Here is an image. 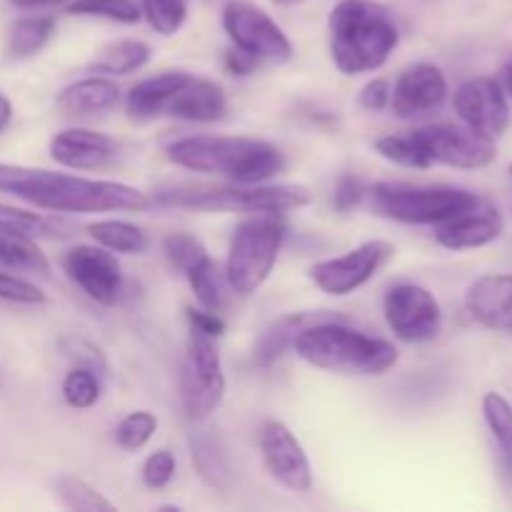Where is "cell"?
Segmentation results:
<instances>
[{
  "instance_id": "cell-25",
  "label": "cell",
  "mask_w": 512,
  "mask_h": 512,
  "mask_svg": "<svg viewBox=\"0 0 512 512\" xmlns=\"http://www.w3.org/2000/svg\"><path fill=\"white\" fill-rule=\"evenodd\" d=\"M0 265L10 270H23V273H50V260L35 235L18 228H5V225H0Z\"/></svg>"
},
{
  "instance_id": "cell-1",
  "label": "cell",
  "mask_w": 512,
  "mask_h": 512,
  "mask_svg": "<svg viewBox=\"0 0 512 512\" xmlns=\"http://www.w3.org/2000/svg\"><path fill=\"white\" fill-rule=\"evenodd\" d=\"M0 193L48 213H140L150 205L148 195L133 185L13 163H0Z\"/></svg>"
},
{
  "instance_id": "cell-49",
  "label": "cell",
  "mask_w": 512,
  "mask_h": 512,
  "mask_svg": "<svg viewBox=\"0 0 512 512\" xmlns=\"http://www.w3.org/2000/svg\"><path fill=\"white\" fill-rule=\"evenodd\" d=\"M505 80H508V88H510V93H512V58H510L508 68H505Z\"/></svg>"
},
{
  "instance_id": "cell-8",
  "label": "cell",
  "mask_w": 512,
  "mask_h": 512,
  "mask_svg": "<svg viewBox=\"0 0 512 512\" xmlns=\"http://www.w3.org/2000/svg\"><path fill=\"white\" fill-rule=\"evenodd\" d=\"M183 408L193 423H205L225 400V370L220 360L218 338L190 328L180 373Z\"/></svg>"
},
{
  "instance_id": "cell-16",
  "label": "cell",
  "mask_w": 512,
  "mask_h": 512,
  "mask_svg": "<svg viewBox=\"0 0 512 512\" xmlns=\"http://www.w3.org/2000/svg\"><path fill=\"white\" fill-rule=\"evenodd\" d=\"M445 98H448V80L443 70L433 63H418L405 68L395 80L390 108L400 118H415L440 108Z\"/></svg>"
},
{
  "instance_id": "cell-21",
  "label": "cell",
  "mask_w": 512,
  "mask_h": 512,
  "mask_svg": "<svg viewBox=\"0 0 512 512\" xmlns=\"http://www.w3.org/2000/svg\"><path fill=\"white\" fill-rule=\"evenodd\" d=\"M228 113L225 90L215 80L188 75L168 105V115L188 123H215Z\"/></svg>"
},
{
  "instance_id": "cell-45",
  "label": "cell",
  "mask_w": 512,
  "mask_h": 512,
  "mask_svg": "<svg viewBox=\"0 0 512 512\" xmlns=\"http://www.w3.org/2000/svg\"><path fill=\"white\" fill-rule=\"evenodd\" d=\"M225 65H228V70L233 75H250L260 63L255 58H250L248 53H243V50L233 48L225 55Z\"/></svg>"
},
{
  "instance_id": "cell-43",
  "label": "cell",
  "mask_w": 512,
  "mask_h": 512,
  "mask_svg": "<svg viewBox=\"0 0 512 512\" xmlns=\"http://www.w3.org/2000/svg\"><path fill=\"white\" fill-rule=\"evenodd\" d=\"M188 323L190 328L198 330V333L210 335V338H220L225 333V320L220 318V313L205 308H188Z\"/></svg>"
},
{
  "instance_id": "cell-37",
  "label": "cell",
  "mask_w": 512,
  "mask_h": 512,
  "mask_svg": "<svg viewBox=\"0 0 512 512\" xmlns=\"http://www.w3.org/2000/svg\"><path fill=\"white\" fill-rule=\"evenodd\" d=\"M0 225L25 230L30 235H63L58 230H65V225L58 218H48L43 213H30V210L3 203H0Z\"/></svg>"
},
{
  "instance_id": "cell-22",
  "label": "cell",
  "mask_w": 512,
  "mask_h": 512,
  "mask_svg": "<svg viewBox=\"0 0 512 512\" xmlns=\"http://www.w3.org/2000/svg\"><path fill=\"white\" fill-rule=\"evenodd\" d=\"M338 318V315H328V313H288L280 315L278 320L268 325L263 330L258 340L253 345V365L260 370H268L293 348L295 338L303 333L308 325L320 323V320H330Z\"/></svg>"
},
{
  "instance_id": "cell-35",
  "label": "cell",
  "mask_w": 512,
  "mask_h": 512,
  "mask_svg": "<svg viewBox=\"0 0 512 512\" xmlns=\"http://www.w3.org/2000/svg\"><path fill=\"white\" fill-rule=\"evenodd\" d=\"M155 430H158V418L150 410H133L115 428V443L120 450L135 453L153 440Z\"/></svg>"
},
{
  "instance_id": "cell-40",
  "label": "cell",
  "mask_w": 512,
  "mask_h": 512,
  "mask_svg": "<svg viewBox=\"0 0 512 512\" xmlns=\"http://www.w3.org/2000/svg\"><path fill=\"white\" fill-rule=\"evenodd\" d=\"M175 470H178V460L170 450H155L145 458L143 468H140V478L143 485L150 490H163L173 483Z\"/></svg>"
},
{
  "instance_id": "cell-28",
  "label": "cell",
  "mask_w": 512,
  "mask_h": 512,
  "mask_svg": "<svg viewBox=\"0 0 512 512\" xmlns=\"http://www.w3.org/2000/svg\"><path fill=\"white\" fill-rule=\"evenodd\" d=\"M90 238L98 245H103L110 253L120 255H140L148 248V235L140 225L128 223V220H95L88 225Z\"/></svg>"
},
{
  "instance_id": "cell-30",
  "label": "cell",
  "mask_w": 512,
  "mask_h": 512,
  "mask_svg": "<svg viewBox=\"0 0 512 512\" xmlns=\"http://www.w3.org/2000/svg\"><path fill=\"white\" fill-rule=\"evenodd\" d=\"M375 153H378L380 158L390 160V163L403 165V168H413V170L433 168L423 143H420V138L415 135V130L408 135H385V138L375 140Z\"/></svg>"
},
{
  "instance_id": "cell-14",
  "label": "cell",
  "mask_w": 512,
  "mask_h": 512,
  "mask_svg": "<svg viewBox=\"0 0 512 512\" xmlns=\"http://www.w3.org/2000/svg\"><path fill=\"white\" fill-rule=\"evenodd\" d=\"M68 278L98 305H115L123 293V270L103 245H75L63 255Z\"/></svg>"
},
{
  "instance_id": "cell-5",
  "label": "cell",
  "mask_w": 512,
  "mask_h": 512,
  "mask_svg": "<svg viewBox=\"0 0 512 512\" xmlns=\"http://www.w3.org/2000/svg\"><path fill=\"white\" fill-rule=\"evenodd\" d=\"M160 205L200 213H288L313 203V190L298 183H233L220 188H175L158 195Z\"/></svg>"
},
{
  "instance_id": "cell-17",
  "label": "cell",
  "mask_w": 512,
  "mask_h": 512,
  "mask_svg": "<svg viewBox=\"0 0 512 512\" xmlns=\"http://www.w3.org/2000/svg\"><path fill=\"white\" fill-rule=\"evenodd\" d=\"M120 148L110 135L90 128H70L53 135L50 158L70 170H103L115 163Z\"/></svg>"
},
{
  "instance_id": "cell-4",
  "label": "cell",
  "mask_w": 512,
  "mask_h": 512,
  "mask_svg": "<svg viewBox=\"0 0 512 512\" xmlns=\"http://www.w3.org/2000/svg\"><path fill=\"white\" fill-rule=\"evenodd\" d=\"M293 350L313 368L343 375H385L398 363V348L390 340L350 328L340 318L308 325Z\"/></svg>"
},
{
  "instance_id": "cell-46",
  "label": "cell",
  "mask_w": 512,
  "mask_h": 512,
  "mask_svg": "<svg viewBox=\"0 0 512 512\" xmlns=\"http://www.w3.org/2000/svg\"><path fill=\"white\" fill-rule=\"evenodd\" d=\"M8 3L18 10H38V8H50V5L65 3V0H8Z\"/></svg>"
},
{
  "instance_id": "cell-3",
  "label": "cell",
  "mask_w": 512,
  "mask_h": 512,
  "mask_svg": "<svg viewBox=\"0 0 512 512\" xmlns=\"http://www.w3.org/2000/svg\"><path fill=\"white\" fill-rule=\"evenodd\" d=\"M330 55L343 75L383 68L400 43V30L385 5L375 0H340L328 18Z\"/></svg>"
},
{
  "instance_id": "cell-48",
  "label": "cell",
  "mask_w": 512,
  "mask_h": 512,
  "mask_svg": "<svg viewBox=\"0 0 512 512\" xmlns=\"http://www.w3.org/2000/svg\"><path fill=\"white\" fill-rule=\"evenodd\" d=\"M275 5H280V8H295V5H300L303 0H273Z\"/></svg>"
},
{
  "instance_id": "cell-20",
  "label": "cell",
  "mask_w": 512,
  "mask_h": 512,
  "mask_svg": "<svg viewBox=\"0 0 512 512\" xmlns=\"http://www.w3.org/2000/svg\"><path fill=\"white\" fill-rule=\"evenodd\" d=\"M470 315L483 328L512 333V275H483L465 298Z\"/></svg>"
},
{
  "instance_id": "cell-23",
  "label": "cell",
  "mask_w": 512,
  "mask_h": 512,
  "mask_svg": "<svg viewBox=\"0 0 512 512\" xmlns=\"http://www.w3.org/2000/svg\"><path fill=\"white\" fill-rule=\"evenodd\" d=\"M120 100V88L108 75H93L70 83L60 90L58 108L65 115L75 118H90V115H103L113 110Z\"/></svg>"
},
{
  "instance_id": "cell-11",
  "label": "cell",
  "mask_w": 512,
  "mask_h": 512,
  "mask_svg": "<svg viewBox=\"0 0 512 512\" xmlns=\"http://www.w3.org/2000/svg\"><path fill=\"white\" fill-rule=\"evenodd\" d=\"M393 255L395 248L388 240H368L338 258L320 260L308 270V275L315 288L323 290L325 295L345 298L368 285Z\"/></svg>"
},
{
  "instance_id": "cell-6",
  "label": "cell",
  "mask_w": 512,
  "mask_h": 512,
  "mask_svg": "<svg viewBox=\"0 0 512 512\" xmlns=\"http://www.w3.org/2000/svg\"><path fill=\"white\" fill-rule=\"evenodd\" d=\"M285 243V223L273 213H255L243 220L230 238L225 280L238 295L258 293L268 283L280 248Z\"/></svg>"
},
{
  "instance_id": "cell-42",
  "label": "cell",
  "mask_w": 512,
  "mask_h": 512,
  "mask_svg": "<svg viewBox=\"0 0 512 512\" xmlns=\"http://www.w3.org/2000/svg\"><path fill=\"white\" fill-rule=\"evenodd\" d=\"M390 93H393V88H390L388 80L375 78L363 85L358 100L365 110H370V113H380V110H385L390 105Z\"/></svg>"
},
{
  "instance_id": "cell-31",
  "label": "cell",
  "mask_w": 512,
  "mask_h": 512,
  "mask_svg": "<svg viewBox=\"0 0 512 512\" xmlns=\"http://www.w3.org/2000/svg\"><path fill=\"white\" fill-rule=\"evenodd\" d=\"M55 495L60 503L70 510L83 512H113L115 505L98 493L90 483H85L78 475H60L55 480Z\"/></svg>"
},
{
  "instance_id": "cell-47",
  "label": "cell",
  "mask_w": 512,
  "mask_h": 512,
  "mask_svg": "<svg viewBox=\"0 0 512 512\" xmlns=\"http://www.w3.org/2000/svg\"><path fill=\"white\" fill-rule=\"evenodd\" d=\"M10 120H13V103H10L8 95L0 93V133L8 128Z\"/></svg>"
},
{
  "instance_id": "cell-32",
  "label": "cell",
  "mask_w": 512,
  "mask_h": 512,
  "mask_svg": "<svg viewBox=\"0 0 512 512\" xmlns=\"http://www.w3.org/2000/svg\"><path fill=\"white\" fill-rule=\"evenodd\" d=\"M68 13L78 18H103L120 25H135L143 18V10L135 0H73Z\"/></svg>"
},
{
  "instance_id": "cell-29",
  "label": "cell",
  "mask_w": 512,
  "mask_h": 512,
  "mask_svg": "<svg viewBox=\"0 0 512 512\" xmlns=\"http://www.w3.org/2000/svg\"><path fill=\"white\" fill-rule=\"evenodd\" d=\"M483 415L498 443L500 463H503L505 475L512 480V405L508 398L500 393H488L483 398Z\"/></svg>"
},
{
  "instance_id": "cell-41",
  "label": "cell",
  "mask_w": 512,
  "mask_h": 512,
  "mask_svg": "<svg viewBox=\"0 0 512 512\" xmlns=\"http://www.w3.org/2000/svg\"><path fill=\"white\" fill-rule=\"evenodd\" d=\"M363 195H365L363 180L355 178V175H350V173L340 175L338 183H335V193H333L335 210H340V213H348V210H353L355 205H360Z\"/></svg>"
},
{
  "instance_id": "cell-2",
  "label": "cell",
  "mask_w": 512,
  "mask_h": 512,
  "mask_svg": "<svg viewBox=\"0 0 512 512\" xmlns=\"http://www.w3.org/2000/svg\"><path fill=\"white\" fill-rule=\"evenodd\" d=\"M168 160L230 183H270L288 165L278 145L245 135H188L168 145Z\"/></svg>"
},
{
  "instance_id": "cell-24",
  "label": "cell",
  "mask_w": 512,
  "mask_h": 512,
  "mask_svg": "<svg viewBox=\"0 0 512 512\" xmlns=\"http://www.w3.org/2000/svg\"><path fill=\"white\" fill-rule=\"evenodd\" d=\"M190 73L183 70H168V73L153 75L135 85L128 93V113L135 120H155L168 115V105L180 85L185 83Z\"/></svg>"
},
{
  "instance_id": "cell-33",
  "label": "cell",
  "mask_w": 512,
  "mask_h": 512,
  "mask_svg": "<svg viewBox=\"0 0 512 512\" xmlns=\"http://www.w3.org/2000/svg\"><path fill=\"white\" fill-rule=\"evenodd\" d=\"M183 275L188 278L190 290L195 293V300L200 303V308L215 310V313L223 310V280H220L218 263L210 255Z\"/></svg>"
},
{
  "instance_id": "cell-15",
  "label": "cell",
  "mask_w": 512,
  "mask_h": 512,
  "mask_svg": "<svg viewBox=\"0 0 512 512\" xmlns=\"http://www.w3.org/2000/svg\"><path fill=\"white\" fill-rule=\"evenodd\" d=\"M455 113L468 128L490 140L505 135L510 125L508 98L503 85L493 78H475L460 85L455 93Z\"/></svg>"
},
{
  "instance_id": "cell-12",
  "label": "cell",
  "mask_w": 512,
  "mask_h": 512,
  "mask_svg": "<svg viewBox=\"0 0 512 512\" xmlns=\"http://www.w3.org/2000/svg\"><path fill=\"white\" fill-rule=\"evenodd\" d=\"M415 135H418L420 143H423L425 153H428L430 158V165L440 163L460 170H480L488 168V165L498 158L495 140L485 138V135L468 128L465 123L428 125V128L415 130Z\"/></svg>"
},
{
  "instance_id": "cell-18",
  "label": "cell",
  "mask_w": 512,
  "mask_h": 512,
  "mask_svg": "<svg viewBox=\"0 0 512 512\" xmlns=\"http://www.w3.org/2000/svg\"><path fill=\"white\" fill-rule=\"evenodd\" d=\"M188 448L195 473L203 480V485H208L215 493H228L235 485V465L225 435L218 428L200 425L190 430Z\"/></svg>"
},
{
  "instance_id": "cell-36",
  "label": "cell",
  "mask_w": 512,
  "mask_h": 512,
  "mask_svg": "<svg viewBox=\"0 0 512 512\" xmlns=\"http://www.w3.org/2000/svg\"><path fill=\"white\" fill-rule=\"evenodd\" d=\"M143 18L150 28L160 35H175L188 20V5L185 0H140Z\"/></svg>"
},
{
  "instance_id": "cell-44",
  "label": "cell",
  "mask_w": 512,
  "mask_h": 512,
  "mask_svg": "<svg viewBox=\"0 0 512 512\" xmlns=\"http://www.w3.org/2000/svg\"><path fill=\"white\" fill-rule=\"evenodd\" d=\"M70 358L75 360V365H85V368H93L95 373H100V375H105V370H108L105 355L100 353L98 348H93L90 343H83V340H78V343L73 345V350H70Z\"/></svg>"
},
{
  "instance_id": "cell-27",
  "label": "cell",
  "mask_w": 512,
  "mask_h": 512,
  "mask_svg": "<svg viewBox=\"0 0 512 512\" xmlns=\"http://www.w3.org/2000/svg\"><path fill=\"white\" fill-rule=\"evenodd\" d=\"M55 33V20L50 15H30L20 18L10 25L8 40H5V53L13 60L33 58L35 53L48 45Z\"/></svg>"
},
{
  "instance_id": "cell-7",
  "label": "cell",
  "mask_w": 512,
  "mask_h": 512,
  "mask_svg": "<svg viewBox=\"0 0 512 512\" xmlns=\"http://www.w3.org/2000/svg\"><path fill=\"white\" fill-rule=\"evenodd\" d=\"M370 195L375 213L405 225H440L483 200L455 185H415L400 180L378 183Z\"/></svg>"
},
{
  "instance_id": "cell-13",
  "label": "cell",
  "mask_w": 512,
  "mask_h": 512,
  "mask_svg": "<svg viewBox=\"0 0 512 512\" xmlns=\"http://www.w3.org/2000/svg\"><path fill=\"white\" fill-rule=\"evenodd\" d=\"M260 453L273 480L290 493H308L313 488V465L298 435L283 420H268L260 428Z\"/></svg>"
},
{
  "instance_id": "cell-10",
  "label": "cell",
  "mask_w": 512,
  "mask_h": 512,
  "mask_svg": "<svg viewBox=\"0 0 512 512\" xmlns=\"http://www.w3.org/2000/svg\"><path fill=\"white\" fill-rule=\"evenodd\" d=\"M383 310L388 328L403 343H430L443 328V308L438 298L418 283L393 285L385 293Z\"/></svg>"
},
{
  "instance_id": "cell-50",
  "label": "cell",
  "mask_w": 512,
  "mask_h": 512,
  "mask_svg": "<svg viewBox=\"0 0 512 512\" xmlns=\"http://www.w3.org/2000/svg\"><path fill=\"white\" fill-rule=\"evenodd\" d=\"M510 175H512V165H510Z\"/></svg>"
},
{
  "instance_id": "cell-26",
  "label": "cell",
  "mask_w": 512,
  "mask_h": 512,
  "mask_svg": "<svg viewBox=\"0 0 512 512\" xmlns=\"http://www.w3.org/2000/svg\"><path fill=\"white\" fill-rule=\"evenodd\" d=\"M150 60V45L135 38H120L103 45L90 63L93 73L103 75H130L143 68Z\"/></svg>"
},
{
  "instance_id": "cell-38",
  "label": "cell",
  "mask_w": 512,
  "mask_h": 512,
  "mask_svg": "<svg viewBox=\"0 0 512 512\" xmlns=\"http://www.w3.org/2000/svg\"><path fill=\"white\" fill-rule=\"evenodd\" d=\"M163 250L165 258L170 260V265L178 268L180 273H188L193 265H198L200 260L208 258L205 245L190 233H168L163 238Z\"/></svg>"
},
{
  "instance_id": "cell-34",
  "label": "cell",
  "mask_w": 512,
  "mask_h": 512,
  "mask_svg": "<svg viewBox=\"0 0 512 512\" xmlns=\"http://www.w3.org/2000/svg\"><path fill=\"white\" fill-rule=\"evenodd\" d=\"M100 393H103V375L95 373L93 368L75 365V368L63 378V398L70 408H93V405H98Z\"/></svg>"
},
{
  "instance_id": "cell-19",
  "label": "cell",
  "mask_w": 512,
  "mask_h": 512,
  "mask_svg": "<svg viewBox=\"0 0 512 512\" xmlns=\"http://www.w3.org/2000/svg\"><path fill=\"white\" fill-rule=\"evenodd\" d=\"M503 233V215L498 208L480 200L475 208L445 220L435 230V240L448 250H475L495 243Z\"/></svg>"
},
{
  "instance_id": "cell-39",
  "label": "cell",
  "mask_w": 512,
  "mask_h": 512,
  "mask_svg": "<svg viewBox=\"0 0 512 512\" xmlns=\"http://www.w3.org/2000/svg\"><path fill=\"white\" fill-rule=\"evenodd\" d=\"M0 300L13 305H45L48 295L30 280L0 270Z\"/></svg>"
},
{
  "instance_id": "cell-9",
  "label": "cell",
  "mask_w": 512,
  "mask_h": 512,
  "mask_svg": "<svg viewBox=\"0 0 512 512\" xmlns=\"http://www.w3.org/2000/svg\"><path fill=\"white\" fill-rule=\"evenodd\" d=\"M223 28L233 48L243 50L258 63H288L295 48L285 30L263 8L245 0H233L223 10Z\"/></svg>"
}]
</instances>
